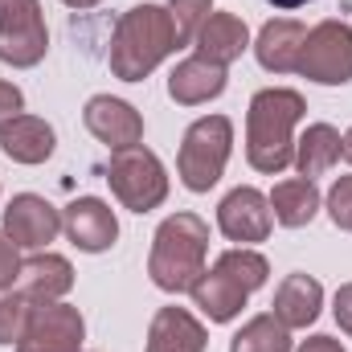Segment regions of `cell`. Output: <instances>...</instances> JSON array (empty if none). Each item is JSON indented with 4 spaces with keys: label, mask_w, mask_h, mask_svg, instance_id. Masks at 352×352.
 I'll list each match as a JSON object with an SVG mask.
<instances>
[{
    "label": "cell",
    "mask_w": 352,
    "mask_h": 352,
    "mask_svg": "<svg viewBox=\"0 0 352 352\" xmlns=\"http://www.w3.org/2000/svg\"><path fill=\"white\" fill-rule=\"evenodd\" d=\"M307 115L303 94L291 87H266L246 111V160L263 176H278L295 164V127Z\"/></svg>",
    "instance_id": "1"
},
{
    "label": "cell",
    "mask_w": 352,
    "mask_h": 352,
    "mask_svg": "<svg viewBox=\"0 0 352 352\" xmlns=\"http://www.w3.org/2000/svg\"><path fill=\"white\" fill-rule=\"evenodd\" d=\"M176 50V29L164 4H135L111 33V74L119 82H144Z\"/></svg>",
    "instance_id": "2"
},
{
    "label": "cell",
    "mask_w": 352,
    "mask_h": 352,
    "mask_svg": "<svg viewBox=\"0 0 352 352\" xmlns=\"http://www.w3.org/2000/svg\"><path fill=\"white\" fill-rule=\"evenodd\" d=\"M205 254H209V221L197 213H173L152 234L148 278L168 295H184L205 274Z\"/></svg>",
    "instance_id": "3"
},
{
    "label": "cell",
    "mask_w": 352,
    "mask_h": 352,
    "mask_svg": "<svg viewBox=\"0 0 352 352\" xmlns=\"http://www.w3.org/2000/svg\"><path fill=\"white\" fill-rule=\"evenodd\" d=\"M234 152V123L226 115H201L197 123H188L180 152H176V176L188 192H209Z\"/></svg>",
    "instance_id": "4"
},
{
    "label": "cell",
    "mask_w": 352,
    "mask_h": 352,
    "mask_svg": "<svg viewBox=\"0 0 352 352\" xmlns=\"http://www.w3.org/2000/svg\"><path fill=\"white\" fill-rule=\"evenodd\" d=\"M107 184L115 192V201L131 213H152L168 201V173L160 164V156L144 144L111 152L107 160Z\"/></svg>",
    "instance_id": "5"
},
{
    "label": "cell",
    "mask_w": 352,
    "mask_h": 352,
    "mask_svg": "<svg viewBox=\"0 0 352 352\" xmlns=\"http://www.w3.org/2000/svg\"><path fill=\"white\" fill-rule=\"evenodd\" d=\"M295 74L320 87H344L352 82V25L349 21H320L307 29Z\"/></svg>",
    "instance_id": "6"
},
{
    "label": "cell",
    "mask_w": 352,
    "mask_h": 352,
    "mask_svg": "<svg viewBox=\"0 0 352 352\" xmlns=\"http://www.w3.org/2000/svg\"><path fill=\"white\" fill-rule=\"evenodd\" d=\"M50 54V29L41 0H0V62L33 70Z\"/></svg>",
    "instance_id": "7"
},
{
    "label": "cell",
    "mask_w": 352,
    "mask_h": 352,
    "mask_svg": "<svg viewBox=\"0 0 352 352\" xmlns=\"http://www.w3.org/2000/svg\"><path fill=\"white\" fill-rule=\"evenodd\" d=\"M87 320L70 303H33L16 352H82Z\"/></svg>",
    "instance_id": "8"
},
{
    "label": "cell",
    "mask_w": 352,
    "mask_h": 352,
    "mask_svg": "<svg viewBox=\"0 0 352 352\" xmlns=\"http://www.w3.org/2000/svg\"><path fill=\"white\" fill-rule=\"evenodd\" d=\"M217 230L238 242V246H254V242H266L270 230H274V213H270V201L254 184H238L221 197L217 205Z\"/></svg>",
    "instance_id": "9"
},
{
    "label": "cell",
    "mask_w": 352,
    "mask_h": 352,
    "mask_svg": "<svg viewBox=\"0 0 352 352\" xmlns=\"http://www.w3.org/2000/svg\"><path fill=\"white\" fill-rule=\"evenodd\" d=\"M82 123H87L90 135L98 144H107L111 152H123V148L144 144V115L127 98H115V94H94V98H87Z\"/></svg>",
    "instance_id": "10"
},
{
    "label": "cell",
    "mask_w": 352,
    "mask_h": 352,
    "mask_svg": "<svg viewBox=\"0 0 352 352\" xmlns=\"http://www.w3.org/2000/svg\"><path fill=\"white\" fill-rule=\"evenodd\" d=\"M4 234L21 250H45L62 234V209H54L37 192H16L4 205Z\"/></svg>",
    "instance_id": "11"
},
{
    "label": "cell",
    "mask_w": 352,
    "mask_h": 352,
    "mask_svg": "<svg viewBox=\"0 0 352 352\" xmlns=\"http://www.w3.org/2000/svg\"><path fill=\"white\" fill-rule=\"evenodd\" d=\"M62 230L82 254H102L119 242V217L102 197H74L62 209Z\"/></svg>",
    "instance_id": "12"
},
{
    "label": "cell",
    "mask_w": 352,
    "mask_h": 352,
    "mask_svg": "<svg viewBox=\"0 0 352 352\" xmlns=\"http://www.w3.org/2000/svg\"><path fill=\"white\" fill-rule=\"evenodd\" d=\"M74 287V266L62 254H41L33 250V258L21 263V278H16V291L29 299V303H62Z\"/></svg>",
    "instance_id": "13"
},
{
    "label": "cell",
    "mask_w": 352,
    "mask_h": 352,
    "mask_svg": "<svg viewBox=\"0 0 352 352\" xmlns=\"http://www.w3.org/2000/svg\"><path fill=\"white\" fill-rule=\"evenodd\" d=\"M226 82H230L226 66L192 54V58H184V62L173 66V74H168V98L180 102V107H201L209 98H221L226 94Z\"/></svg>",
    "instance_id": "14"
},
{
    "label": "cell",
    "mask_w": 352,
    "mask_h": 352,
    "mask_svg": "<svg viewBox=\"0 0 352 352\" xmlns=\"http://www.w3.org/2000/svg\"><path fill=\"white\" fill-rule=\"evenodd\" d=\"M54 148H58V135H54V127L41 119V115H16V119H8L4 127H0V152L12 160V164H45L50 156H54Z\"/></svg>",
    "instance_id": "15"
},
{
    "label": "cell",
    "mask_w": 352,
    "mask_h": 352,
    "mask_svg": "<svg viewBox=\"0 0 352 352\" xmlns=\"http://www.w3.org/2000/svg\"><path fill=\"white\" fill-rule=\"evenodd\" d=\"M303 37H307V25L295 21V16H274L266 21L254 37V58L266 74H291L295 62H299V50H303Z\"/></svg>",
    "instance_id": "16"
},
{
    "label": "cell",
    "mask_w": 352,
    "mask_h": 352,
    "mask_svg": "<svg viewBox=\"0 0 352 352\" xmlns=\"http://www.w3.org/2000/svg\"><path fill=\"white\" fill-rule=\"evenodd\" d=\"M188 295H192V307H201V316H205L209 324H234V320L242 316L246 299H250V291H246L238 278H230L221 266L205 270V274L192 283Z\"/></svg>",
    "instance_id": "17"
},
{
    "label": "cell",
    "mask_w": 352,
    "mask_h": 352,
    "mask_svg": "<svg viewBox=\"0 0 352 352\" xmlns=\"http://www.w3.org/2000/svg\"><path fill=\"white\" fill-rule=\"evenodd\" d=\"M270 307H274V320H278L283 328H291V332L311 328V324L320 320V307H324V287H320V278H311V274H287V278L278 283Z\"/></svg>",
    "instance_id": "18"
},
{
    "label": "cell",
    "mask_w": 352,
    "mask_h": 352,
    "mask_svg": "<svg viewBox=\"0 0 352 352\" xmlns=\"http://www.w3.org/2000/svg\"><path fill=\"white\" fill-rule=\"evenodd\" d=\"M192 45H197L201 58H209V62H217V66H230V62H238L254 41H250V29H246L242 16L213 8V12L205 16V25H201V33H197Z\"/></svg>",
    "instance_id": "19"
},
{
    "label": "cell",
    "mask_w": 352,
    "mask_h": 352,
    "mask_svg": "<svg viewBox=\"0 0 352 352\" xmlns=\"http://www.w3.org/2000/svg\"><path fill=\"white\" fill-rule=\"evenodd\" d=\"M209 332L188 307H160L148 328V352H205Z\"/></svg>",
    "instance_id": "20"
},
{
    "label": "cell",
    "mask_w": 352,
    "mask_h": 352,
    "mask_svg": "<svg viewBox=\"0 0 352 352\" xmlns=\"http://www.w3.org/2000/svg\"><path fill=\"white\" fill-rule=\"evenodd\" d=\"M270 213H274V221L278 226H287V230H303V226H311V217L320 213V205H324V197H320V188H316V180H303V176H291V180H278L274 188H270Z\"/></svg>",
    "instance_id": "21"
},
{
    "label": "cell",
    "mask_w": 352,
    "mask_h": 352,
    "mask_svg": "<svg viewBox=\"0 0 352 352\" xmlns=\"http://www.w3.org/2000/svg\"><path fill=\"white\" fill-rule=\"evenodd\" d=\"M344 152V135L332 127V123H311L299 140H295V168L303 180H316V176L332 173L336 160Z\"/></svg>",
    "instance_id": "22"
},
{
    "label": "cell",
    "mask_w": 352,
    "mask_h": 352,
    "mask_svg": "<svg viewBox=\"0 0 352 352\" xmlns=\"http://www.w3.org/2000/svg\"><path fill=\"white\" fill-rule=\"evenodd\" d=\"M230 352H291V328H283L274 311H263L234 332Z\"/></svg>",
    "instance_id": "23"
},
{
    "label": "cell",
    "mask_w": 352,
    "mask_h": 352,
    "mask_svg": "<svg viewBox=\"0 0 352 352\" xmlns=\"http://www.w3.org/2000/svg\"><path fill=\"white\" fill-rule=\"evenodd\" d=\"M230 278H238L250 295L258 291V287H266V278H270V263H266L258 250H250V246H234V250H226V254H217V263Z\"/></svg>",
    "instance_id": "24"
},
{
    "label": "cell",
    "mask_w": 352,
    "mask_h": 352,
    "mask_svg": "<svg viewBox=\"0 0 352 352\" xmlns=\"http://www.w3.org/2000/svg\"><path fill=\"white\" fill-rule=\"evenodd\" d=\"M164 8H168V16H173L176 45L184 50V45H192V41H197V33H201L205 16L213 12V0H168Z\"/></svg>",
    "instance_id": "25"
},
{
    "label": "cell",
    "mask_w": 352,
    "mask_h": 352,
    "mask_svg": "<svg viewBox=\"0 0 352 352\" xmlns=\"http://www.w3.org/2000/svg\"><path fill=\"white\" fill-rule=\"evenodd\" d=\"M29 311L33 303L12 287V291H0V344H16L25 336V324H29Z\"/></svg>",
    "instance_id": "26"
},
{
    "label": "cell",
    "mask_w": 352,
    "mask_h": 352,
    "mask_svg": "<svg viewBox=\"0 0 352 352\" xmlns=\"http://www.w3.org/2000/svg\"><path fill=\"white\" fill-rule=\"evenodd\" d=\"M324 209H328V217H332L336 230L352 234V176H336V184L324 197Z\"/></svg>",
    "instance_id": "27"
},
{
    "label": "cell",
    "mask_w": 352,
    "mask_h": 352,
    "mask_svg": "<svg viewBox=\"0 0 352 352\" xmlns=\"http://www.w3.org/2000/svg\"><path fill=\"white\" fill-rule=\"evenodd\" d=\"M21 278V246L0 230V291H12Z\"/></svg>",
    "instance_id": "28"
},
{
    "label": "cell",
    "mask_w": 352,
    "mask_h": 352,
    "mask_svg": "<svg viewBox=\"0 0 352 352\" xmlns=\"http://www.w3.org/2000/svg\"><path fill=\"white\" fill-rule=\"evenodd\" d=\"M21 111H25V94H21V87L0 78V127H4L8 119H16Z\"/></svg>",
    "instance_id": "29"
},
{
    "label": "cell",
    "mask_w": 352,
    "mask_h": 352,
    "mask_svg": "<svg viewBox=\"0 0 352 352\" xmlns=\"http://www.w3.org/2000/svg\"><path fill=\"white\" fill-rule=\"evenodd\" d=\"M332 316H336L340 332L352 336V283H344V287L336 291V299H332Z\"/></svg>",
    "instance_id": "30"
},
{
    "label": "cell",
    "mask_w": 352,
    "mask_h": 352,
    "mask_svg": "<svg viewBox=\"0 0 352 352\" xmlns=\"http://www.w3.org/2000/svg\"><path fill=\"white\" fill-rule=\"evenodd\" d=\"M295 352H344V344L336 336H307Z\"/></svg>",
    "instance_id": "31"
},
{
    "label": "cell",
    "mask_w": 352,
    "mask_h": 352,
    "mask_svg": "<svg viewBox=\"0 0 352 352\" xmlns=\"http://www.w3.org/2000/svg\"><path fill=\"white\" fill-rule=\"evenodd\" d=\"M270 8H283V12H291V8H303V4H311V0H266Z\"/></svg>",
    "instance_id": "32"
},
{
    "label": "cell",
    "mask_w": 352,
    "mask_h": 352,
    "mask_svg": "<svg viewBox=\"0 0 352 352\" xmlns=\"http://www.w3.org/2000/svg\"><path fill=\"white\" fill-rule=\"evenodd\" d=\"M62 4H66V8H98L102 0H62Z\"/></svg>",
    "instance_id": "33"
},
{
    "label": "cell",
    "mask_w": 352,
    "mask_h": 352,
    "mask_svg": "<svg viewBox=\"0 0 352 352\" xmlns=\"http://www.w3.org/2000/svg\"><path fill=\"white\" fill-rule=\"evenodd\" d=\"M340 156H344V160H349V164H352V127H349V131H344V152H340Z\"/></svg>",
    "instance_id": "34"
}]
</instances>
